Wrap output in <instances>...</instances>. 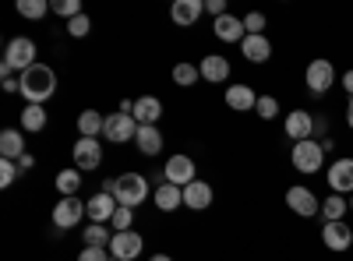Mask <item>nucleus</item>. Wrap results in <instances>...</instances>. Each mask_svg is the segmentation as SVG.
Here are the masks:
<instances>
[{
  "mask_svg": "<svg viewBox=\"0 0 353 261\" xmlns=\"http://www.w3.org/2000/svg\"><path fill=\"white\" fill-rule=\"evenodd\" d=\"M106 141H113V145H124V141H134V134H138V121L131 117V113H110L106 117Z\"/></svg>",
  "mask_w": 353,
  "mask_h": 261,
  "instance_id": "0eeeda50",
  "label": "nucleus"
},
{
  "mask_svg": "<svg viewBox=\"0 0 353 261\" xmlns=\"http://www.w3.org/2000/svg\"><path fill=\"white\" fill-rule=\"evenodd\" d=\"M43 127H46V109H43V106H36V103H28V106L21 109V131L39 134Z\"/></svg>",
  "mask_w": 353,
  "mask_h": 261,
  "instance_id": "c85d7f7f",
  "label": "nucleus"
},
{
  "mask_svg": "<svg viewBox=\"0 0 353 261\" xmlns=\"http://www.w3.org/2000/svg\"><path fill=\"white\" fill-rule=\"evenodd\" d=\"M254 113H258L261 121H276V113H279V99H276V96H258Z\"/></svg>",
  "mask_w": 353,
  "mask_h": 261,
  "instance_id": "72a5a7b5",
  "label": "nucleus"
},
{
  "mask_svg": "<svg viewBox=\"0 0 353 261\" xmlns=\"http://www.w3.org/2000/svg\"><path fill=\"white\" fill-rule=\"evenodd\" d=\"M329 191L332 194H353V156L350 159H336L332 169L325 173Z\"/></svg>",
  "mask_w": 353,
  "mask_h": 261,
  "instance_id": "ddd939ff",
  "label": "nucleus"
},
{
  "mask_svg": "<svg viewBox=\"0 0 353 261\" xmlns=\"http://www.w3.org/2000/svg\"><path fill=\"white\" fill-rule=\"evenodd\" d=\"M226 106L237 109V113H248V109L258 106V96H254L251 85H230L226 89Z\"/></svg>",
  "mask_w": 353,
  "mask_h": 261,
  "instance_id": "412c9836",
  "label": "nucleus"
},
{
  "mask_svg": "<svg viewBox=\"0 0 353 261\" xmlns=\"http://www.w3.org/2000/svg\"><path fill=\"white\" fill-rule=\"evenodd\" d=\"M205 11L216 14V18H223V14H226V0H205Z\"/></svg>",
  "mask_w": 353,
  "mask_h": 261,
  "instance_id": "ea45409f",
  "label": "nucleus"
},
{
  "mask_svg": "<svg viewBox=\"0 0 353 261\" xmlns=\"http://www.w3.org/2000/svg\"><path fill=\"white\" fill-rule=\"evenodd\" d=\"M350 212V201L343 194H329L321 198V216H325V222H343V216Z\"/></svg>",
  "mask_w": 353,
  "mask_h": 261,
  "instance_id": "cd10ccee",
  "label": "nucleus"
},
{
  "mask_svg": "<svg viewBox=\"0 0 353 261\" xmlns=\"http://www.w3.org/2000/svg\"><path fill=\"white\" fill-rule=\"evenodd\" d=\"M88 28H92L88 14H78V18H71V21H68V36H74V39H85V36H88Z\"/></svg>",
  "mask_w": 353,
  "mask_h": 261,
  "instance_id": "4c0bfd02",
  "label": "nucleus"
},
{
  "mask_svg": "<svg viewBox=\"0 0 353 261\" xmlns=\"http://www.w3.org/2000/svg\"><path fill=\"white\" fill-rule=\"evenodd\" d=\"M321 244H325L332 254L350 251V244H353V229H350L346 222H325V226H321Z\"/></svg>",
  "mask_w": 353,
  "mask_h": 261,
  "instance_id": "4468645a",
  "label": "nucleus"
},
{
  "mask_svg": "<svg viewBox=\"0 0 353 261\" xmlns=\"http://www.w3.org/2000/svg\"><path fill=\"white\" fill-rule=\"evenodd\" d=\"M32 163H36V156H32V152H25V156L18 159V169H32Z\"/></svg>",
  "mask_w": 353,
  "mask_h": 261,
  "instance_id": "a19ab883",
  "label": "nucleus"
},
{
  "mask_svg": "<svg viewBox=\"0 0 353 261\" xmlns=\"http://www.w3.org/2000/svg\"><path fill=\"white\" fill-rule=\"evenodd\" d=\"M290 163L297 173H304V177H311V173H318L321 166H325V149H321V141L307 138V141H297L290 152Z\"/></svg>",
  "mask_w": 353,
  "mask_h": 261,
  "instance_id": "7ed1b4c3",
  "label": "nucleus"
},
{
  "mask_svg": "<svg viewBox=\"0 0 353 261\" xmlns=\"http://www.w3.org/2000/svg\"><path fill=\"white\" fill-rule=\"evenodd\" d=\"M201 14H205V0H176V4L170 8V18L181 28H191Z\"/></svg>",
  "mask_w": 353,
  "mask_h": 261,
  "instance_id": "a211bd4d",
  "label": "nucleus"
},
{
  "mask_svg": "<svg viewBox=\"0 0 353 261\" xmlns=\"http://www.w3.org/2000/svg\"><path fill=\"white\" fill-rule=\"evenodd\" d=\"M163 177H166V184H176V187L194 184L198 177H194L191 156H170V159H166V169H163Z\"/></svg>",
  "mask_w": 353,
  "mask_h": 261,
  "instance_id": "9b49d317",
  "label": "nucleus"
},
{
  "mask_svg": "<svg viewBox=\"0 0 353 261\" xmlns=\"http://www.w3.org/2000/svg\"><path fill=\"white\" fill-rule=\"evenodd\" d=\"M106 194L117 198V205H124V209H138L145 198H149V180L141 177V173H121V177H113L103 184Z\"/></svg>",
  "mask_w": 353,
  "mask_h": 261,
  "instance_id": "f257e3e1",
  "label": "nucleus"
},
{
  "mask_svg": "<svg viewBox=\"0 0 353 261\" xmlns=\"http://www.w3.org/2000/svg\"><path fill=\"white\" fill-rule=\"evenodd\" d=\"M85 216H88V209L81 205L78 198H61V201L53 205V226H57V229H74Z\"/></svg>",
  "mask_w": 353,
  "mask_h": 261,
  "instance_id": "6e6552de",
  "label": "nucleus"
},
{
  "mask_svg": "<svg viewBox=\"0 0 353 261\" xmlns=\"http://www.w3.org/2000/svg\"><path fill=\"white\" fill-rule=\"evenodd\" d=\"M343 89H346V92H350V99H353V71H346V74H343Z\"/></svg>",
  "mask_w": 353,
  "mask_h": 261,
  "instance_id": "c03bdc74",
  "label": "nucleus"
},
{
  "mask_svg": "<svg viewBox=\"0 0 353 261\" xmlns=\"http://www.w3.org/2000/svg\"><path fill=\"white\" fill-rule=\"evenodd\" d=\"M110 229H113V226H106V222L85 226V233H81L85 247H110V240H113V233H110Z\"/></svg>",
  "mask_w": 353,
  "mask_h": 261,
  "instance_id": "c756f323",
  "label": "nucleus"
},
{
  "mask_svg": "<svg viewBox=\"0 0 353 261\" xmlns=\"http://www.w3.org/2000/svg\"><path fill=\"white\" fill-rule=\"evenodd\" d=\"M304 81H307V89H311L314 96H325L332 85H336V67H332V61H325V56H314V61L307 64V71H304Z\"/></svg>",
  "mask_w": 353,
  "mask_h": 261,
  "instance_id": "39448f33",
  "label": "nucleus"
},
{
  "mask_svg": "<svg viewBox=\"0 0 353 261\" xmlns=\"http://www.w3.org/2000/svg\"><path fill=\"white\" fill-rule=\"evenodd\" d=\"M106 131V117L99 109H81L78 113V134L81 138H99Z\"/></svg>",
  "mask_w": 353,
  "mask_h": 261,
  "instance_id": "b1692460",
  "label": "nucleus"
},
{
  "mask_svg": "<svg viewBox=\"0 0 353 261\" xmlns=\"http://www.w3.org/2000/svg\"><path fill=\"white\" fill-rule=\"evenodd\" d=\"M141 247H145V240H141V233H134V229L113 233V240H110V254H113L117 261H138Z\"/></svg>",
  "mask_w": 353,
  "mask_h": 261,
  "instance_id": "1a4fd4ad",
  "label": "nucleus"
},
{
  "mask_svg": "<svg viewBox=\"0 0 353 261\" xmlns=\"http://www.w3.org/2000/svg\"><path fill=\"white\" fill-rule=\"evenodd\" d=\"M110 247H81V254H78V261H110V254H106Z\"/></svg>",
  "mask_w": 353,
  "mask_h": 261,
  "instance_id": "58836bf2",
  "label": "nucleus"
},
{
  "mask_svg": "<svg viewBox=\"0 0 353 261\" xmlns=\"http://www.w3.org/2000/svg\"><path fill=\"white\" fill-rule=\"evenodd\" d=\"M50 11V0H18V14L28 21H39Z\"/></svg>",
  "mask_w": 353,
  "mask_h": 261,
  "instance_id": "7c9ffc66",
  "label": "nucleus"
},
{
  "mask_svg": "<svg viewBox=\"0 0 353 261\" xmlns=\"http://www.w3.org/2000/svg\"><path fill=\"white\" fill-rule=\"evenodd\" d=\"M18 163H11V159H0V187H11L14 180H18Z\"/></svg>",
  "mask_w": 353,
  "mask_h": 261,
  "instance_id": "e433bc0d",
  "label": "nucleus"
},
{
  "mask_svg": "<svg viewBox=\"0 0 353 261\" xmlns=\"http://www.w3.org/2000/svg\"><path fill=\"white\" fill-rule=\"evenodd\" d=\"M198 71H201V78L205 81H212V85H223L226 78H230V61L223 53H209L205 61L198 64Z\"/></svg>",
  "mask_w": 353,
  "mask_h": 261,
  "instance_id": "6ab92c4d",
  "label": "nucleus"
},
{
  "mask_svg": "<svg viewBox=\"0 0 353 261\" xmlns=\"http://www.w3.org/2000/svg\"><path fill=\"white\" fill-rule=\"evenodd\" d=\"M198 78H201V71H198L194 64H176V67H173V81L181 85V89H191Z\"/></svg>",
  "mask_w": 353,
  "mask_h": 261,
  "instance_id": "2f4dec72",
  "label": "nucleus"
},
{
  "mask_svg": "<svg viewBox=\"0 0 353 261\" xmlns=\"http://www.w3.org/2000/svg\"><path fill=\"white\" fill-rule=\"evenodd\" d=\"M329 131V121L325 117H314V134H325Z\"/></svg>",
  "mask_w": 353,
  "mask_h": 261,
  "instance_id": "37998d69",
  "label": "nucleus"
},
{
  "mask_svg": "<svg viewBox=\"0 0 353 261\" xmlns=\"http://www.w3.org/2000/svg\"><path fill=\"white\" fill-rule=\"evenodd\" d=\"M152 201H156L159 212H173V209L184 205V187H176V184H166V180H163V184L156 187Z\"/></svg>",
  "mask_w": 353,
  "mask_h": 261,
  "instance_id": "aec40b11",
  "label": "nucleus"
},
{
  "mask_svg": "<svg viewBox=\"0 0 353 261\" xmlns=\"http://www.w3.org/2000/svg\"><path fill=\"white\" fill-rule=\"evenodd\" d=\"M85 209H88V219H92V222H106V226H110L113 212L121 209V205H117V198H113V194L99 191L96 198H88V201H85Z\"/></svg>",
  "mask_w": 353,
  "mask_h": 261,
  "instance_id": "dca6fc26",
  "label": "nucleus"
},
{
  "mask_svg": "<svg viewBox=\"0 0 353 261\" xmlns=\"http://www.w3.org/2000/svg\"><path fill=\"white\" fill-rule=\"evenodd\" d=\"M241 53L248 56L251 64H265L272 56V43L265 39V36H244V43H241Z\"/></svg>",
  "mask_w": 353,
  "mask_h": 261,
  "instance_id": "4be33fe9",
  "label": "nucleus"
},
{
  "mask_svg": "<svg viewBox=\"0 0 353 261\" xmlns=\"http://www.w3.org/2000/svg\"><path fill=\"white\" fill-rule=\"evenodd\" d=\"M131 222H134V209H117L113 212V219H110V226H113V233H124V229H131Z\"/></svg>",
  "mask_w": 353,
  "mask_h": 261,
  "instance_id": "f704fd0d",
  "label": "nucleus"
},
{
  "mask_svg": "<svg viewBox=\"0 0 353 261\" xmlns=\"http://www.w3.org/2000/svg\"><path fill=\"white\" fill-rule=\"evenodd\" d=\"M346 124H350V131H353V99L346 103Z\"/></svg>",
  "mask_w": 353,
  "mask_h": 261,
  "instance_id": "a18cd8bd",
  "label": "nucleus"
},
{
  "mask_svg": "<svg viewBox=\"0 0 353 261\" xmlns=\"http://www.w3.org/2000/svg\"><path fill=\"white\" fill-rule=\"evenodd\" d=\"M244 32L248 36H265V14L261 11H248L244 14Z\"/></svg>",
  "mask_w": 353,
  "mask_h": 261,
  "instance_id": "c9c22d12",
  "label": "nucleus"
},
{
  "mask_svg": "<svg viewBox=\"0 0 353 261\" xmlns=\"http://www.w3.org/2000/svg\"><path fill=\"white\" fill-rule=\"evenodd\" d=\"M134 145H138L141 156H159L163 152V131L159 127H138Z\"/></svg>",
  "mask_w": 353,
  "mask_h": 261,
  "instance_id": "393cba45",
  "label": "nucleus"
},
{
  "mask_svg": "<svg viewBox=\"0 0 353 261\" xmlns=\"http://www.w3.org/2000/svg\"><path fill=\"white\" fill-rule=\"evenodd\" d=\"M11 74H14V67H11L8 61H0V78H4V81H11Z\"/></svg>",
  "mask_w": 353,
  "mask_h": 261,
  "instance_id": "79ce46f5",
  "label": "nucleus"
},
{
  "mask_svg": "<svg viewBox=\"0 0 353 261\" xmlns=\"http://www.w3.org/2000/svg\"><path fill=\"white\" fill-rule=\"evenodd\" d=\"M99 163H103L99 138H78L74 141V166L85 173V169H99Z\"/></svg>",
  "mask_w": 353,
  "mask_h": 261,
  "instance_id": "f8f14e48",
  "label": "nucleus"
},
{
  "mask_svg": "<svg viewBox=\"0 0 353 261\" xmlns=\"http://www.w3.org/2000/svg\"><path fill=\"white\" fill-rule=\"evenodd\" d=\"M149 261H173V258H170V254H152Z\"/></svg>",
  "mask_w": 353,
  "mask_h": 261,
  "instance_id": "49530a36",
  "label": "nucleus"
},
{
  "mask_svg": "<svg viewBox=\"0 0 353 261\" xmlns=\"http://www.w3.org/2000/svg\"><path fill=\"white\" fill-rule=\"evenodd\" d=\"M212 32H216V39H223V43H244V18H233V14H223V18H216L212 21Z\"/></svg>",
  "mask_w": 353,
  "mask_h": 261,
  "instance_id": "f3484780",
  "label": "nucleus"
},
{
  "mask_svg": "<svg viewBox=\"0 0 353 261\" xmlns=\"http://www.w3.org/2000/svg\"><path fill=\"white\" fill-rule=\"evenodd\" d=\"M25 156V141H21V131L8 127V131H0V159H11L18 163Z\"/></svg>",
  "mask_w": 353,
  "mask_h": 261,
  "instance_id": "a878e982",
  "label": "nucleus"
},
{
  "mask_svg": "<svg viewBox=\"0 0 353 261\" xmlns=\"http://www.w3.org/2000/svg\"><path fill=\"white\" fill-rule=\"evenodd\" d=\"M283 131H286V138H290L293 145L307 141V138H314V117H311L307 109H293V113H286Z\"/></svg>",
  "mask_w": 353,
  "mask_h": 261,
  "instance_id": "9d476101",
  "label": "nucleus"
},
{
  "mask_svg": "<svg viewBox=\"0 0 353 261\" xmlns=\"http://www.w3.org/2000/svg\"><path fill=\"white\" fill-rule=\"evenodd\" d=\"M286 205H290L293 216H301V219H314V216H321V198H318L311 187H304V184H297V187H290V191H286Z\"/></svg>",
  "mask_w": 353,
  "mask_h": 261,
  "instance_id": "20e7f679",
  "label": "nucleus"
},
{
  "mask_svg": "<svg viewBox=\"0 0 353 261\" xmlns=\"http://www.w3.org/2000/svg\"><path fill=\"white\" fill-rule=\"evenodd\" d=\"M18 85H21V96H25L28 103L43 106V103H46V99L57 92V74H53V67H46V64H36V67L21 71Z\"/></svg>",
  "mask_w": 353,
  "mask_h": 261,
  "instance_id": "f03ea898",
  "label": "nucleus"
},
{
  "mask_svg": "<svg viewBox=\"0 0 353 261\" xmlns=\"http://www.w3.org/2000/svg\"><path fill=\"white\" fill-rule=\"evenodd\" d=\"M184 205H188V209H194V212L209 209V205H212V187L205 184V180L188 184V187H184Z\"/></svg>",
  "mask_w": 353,
  "mask_h": 261,
  "instance_id": "5701e85b",
  "label": "nucleus"
},
{
  "mask_svg": "<svg viewBox=\"0 0 353 261\" xmlns=\"http://www.w3.org/2000/svg\"><path fill=\"white\" fill-rule=\"evenodd\" d=\"M50 11L64 14L68 21H71V18H78V14H85V11H81V0H50Z\"/></svg>",
  "mask_w": 353,
  "mask_h": 261,
  "instance_id": "473e14b6",
  "label": "nucleus"
},
{
  "mask_svg": "<svg viewBox=\"0 0 353 261\" xmlns=\"http://www.w3.org/2000/svg\"><path fill=\"white\" fill-rule=\"evenodd\" d=\"M350 212H353V194H350Z\"/></svg>",
  "mask_w": 353,
  "mask_h": 261,
  "instance_id": "de8ad7c7",
  "label": "nucleus"
},
{
  "mask_svg": "<svg viewBox=\"0 0 353 261\" xmlns=\"http://www.w3.org/2000/svg\"><path fill=\"white\" fill-rule=\"evenodd\" d=\"M4 61H8L14 71H28V67H36V64H39V61H36V43L28 39V36L11 39V43H8V50H4Z\"/></svg>",
  "mask_w": 353,
  "mask_h": 261,
  "instance_id": "423d86ee",
  "label": "nucleus"
},
{
  "mask_svg": "<svg viewBox=\"0 0 353 261\" xmlns=\"http://www.w3.org/2000/svg\"><path fill=\"white\" fill-rule=\"evenodd\" d=\"M134 121H138V127H156L163 121V103L156 96L134 99Z\"/></svg>",
  "mask_w": 353,
  "mask_h": 261,
  "instance_id": "2eb2a0df",
  "label": "nucleus"
},
{
  "mask_svg": "<svg viewBox=\"0 0 353 261\" xmlns=\"http://www.w3.org/2000/svg\"><path fill=\"white\" fill-rule=\"evenodd\" d=\"M81 169L74 166V169H61V173H57V191H61V198H78V191H81Z\"/></svg>",
  "mask_w": 353,
  "mask_h": 261,
  "instance_id": "bb28decb",
  "label": "nucleus"
},
{
  "mask_svg": "<svg viewBox=\"0 0 353 261\" xmlns=\"http://www.w3.org/2000/svg\"><path fill=\"white\" fill-rule=\"evenodd\" d=\"M110 261H117V258H113V254H110Z\"/></svg>",
  "mask_w": 353,
  "mask_h": 261,
  "instance_id": "09e8293b",
  "label": "nucleus"
}]
</instances>
